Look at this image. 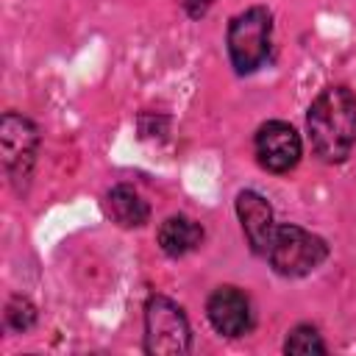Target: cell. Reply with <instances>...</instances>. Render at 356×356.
I'll use <instances>...</instances> for the list:
<instances>
[{
  "mask_svg": "<svg viewBox=\"0 0 356 356\" xmlns=\"http://www.w3.org/2000/svg\"><path fill=\"white\" fill-rule=\"evenodd\" d=\"M325 256H328V245L317 234L300 225H292V222L275 225L267 259L278 275H286V278L309 275L325 261Z\"/></svg>",
  "mask_w": 356,
  "mask_h": 356,
  "instance_id": "obj_2",
  "label": "cell"
},
{
  "mask_svg": "<svg viewBox=\"0 0 356 356\" xmlns=\"http://www.w3.org/2000/svg\"><path fill=\"white\" fill-rule=\"evenodd\" d=\"M6 323H8V328H14V331H28V328L36 323V306H33L28 298L14 295V298L8 300V306H6Z\"/></svg>",
  "mask_w": 356,
  "mask_h": 356,
  "instance_id": "obj_12",
  "label": "cell"
},
{
  "mask_svg": "<svg viewBox=\"0 0 356 356\" xmlns=\"http://www.w3.org/2000/svg\"><path fill=\"white\" fill-rule=\"evenodd\" d=\"M192 345V331L186 314L178 303L164 295H153L145 303V353L150 356H178Z\"/></svg>",
  "mask_w": 356,
  "mask_h": 356,
  "instance_id": "obj_4",
  "label": "cell"
},
{
  "mask_svg": "<svg viewBox=\"0 0 356 356\" xmlns=\"http://www.w3.org/2000/svg\"><path fill=\"white\" fill-rule=\"evenodd\" d=\"M273 42V17L264 6L245 8L228 25V56L239 75L259 70L270 53Z\"/></svg>",
  "mask_w": 356,
  "mask_h": 356,
  "instance_id": "obj_3",
  "label": "cell"
},
{
  "mask_svg": "<svg viewBox=\"0 0 356 356\" xmlns=\"http://www.w3.org/2000/svg\"><path fill=\"white\" fill-rule=\"evenodd\" d=\"M256 159L270 172H289L300 161V136L289 122L270 120L256 131Z\"/></svg>",
  "mask_w": 356,
  "mask_h": 356,
  "instance_id": "obj_6",
  "label": "cell"
},
{
  "mask_svg": "<svg viewBox=\"0 0 356 356\" xmlns=\"http://www.w3.org/2000/svg\"><path fill=\"white\" fill-rule=\"evenodd\" d=\"M209 6H211V0H184V8L189 17H203L209 11Z\"/></svg>",
  "mask_w": 356,
  "mask_h": 356,
  "instance_id": "obj_13",
  "label": "cell"
},
{
  "mask_svg": "<svg viewBox=\"0 0 356 356\" xmlns=\"http://www.w3.org/2000/svg\"><path fill=\"white\" fill-rule=\"evenodd\" d=\"M284 350L295 356H312V353H325V342L314 325H295L284 342Z\"/></svg>",
  "mask_w": 356,
  "mask_h": 356,
  "instance_id": "obj_11",
  "label": "cell"
},
{
  "mask_svg": "<svg viewBox=\"0 0 356 356\" xmlns=\"http://www.w3.org/2000/svg\"><path fill=\"white\" fill-rule=\"evenodd\" d=\"M106 211L108 217L122 228H139L150 220V206L142 200V195L125 184H117L106 195Z\"/></svg>",
  "mask_w": 356,
  "mask_h": 356,
  "instance_id": "obj_10",
  "label": "cell"
},
{
  "mask_svg": "<svg viewBox=\"0 0 356 356\" xmlns=\"http://www.w3.org/2000/svg\"><path fill=\"white\" fill-rule=\"evenodd\" d=\"M209 323L222 337H242L253 328V309L242 289L236 286H220L209 295L206 303Z\"/></svg>",
  "mask_w": 356,
  "mask_h": 356,
  "instance_id": "obj_7",
  "label": "cell"
},
{
  "mask_svg": "<svg viewBox=\"0 0 356 356\" xmlns=\"http://www.w3.org/2000/svg\"><path fill=\"white\" fill-rule=\"evenodd\" d=\"M0 147H3V164L11 175V181H25L31 175L36 147H39V131L36 125L22 114H3L0 120Z\"/></svg>",
  "mask_w": 356,
  "mask_h": 356,
  "instance_id": "obj_5",
  "label": "cell"
},
{
  "mask_svg": "<svg viewBox=\"0 0 356 356\" xmlns=\"http://www.w3.org/2000/svg\"><path fill=\"white\" fill-rule=\"evenodd\" d=\"M236 214L242 222V231L248 236V245L253 253L267 256L273 234H275V220H273V206L253 189H245L236 195Z\"/></svg>",
  "mask_w": 356,
  "mask_h": 356,
  "instance_id": "obj_8",
  "label": "cell"
},
{
  "mask_svg": "<svg viewBox=\"0 0 356 356\" xmlns=\"http://www.w3.org/2000/svg\"><path fill=\"white\" fill-rule=\"evenodd\" d=\"M200 242H203V228L197 220L186 214H172L159 225V248L172 259L192 253Z\"/></svg>",
  "mask_w": 356,
  "mask_h": 356,
  "instance_id": "obj_9",
  "label": "cell"
},
{
  "mask_svg": "<svg viewBox=\"0 0 356 356\" xmlns=\"http://www.w3.org/2000/svg\"><path fill=\"white\" fill-rule=\"evenodd\" d=\"M312 150L328 161H345L356 145V97L348 86L323 89L306 114Z\"/></svg>",
  "mask_w": 356,
  "mask_h": 356,
  "instance_id": "obj_1",
  "label": "cell"
}]
</instances>
